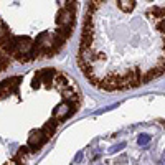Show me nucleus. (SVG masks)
<instances>
[{"instance_id":"obj_10","label":"nucleus","mask_w":165,"mask_h":165,"mask_svg":"<svg viewBox=\"0 0 165 165\" xmlns=\"http://www.w3.org/2000/svg\"><path fill=\"white\" fill-rule=\"evenodd\" d=\"M7 36H8V30H7V27L4 25V22L0 20V40L7 38Z\"/></svg>"},{"instance_id":"obj_2","label":"nucleus","mask_w":165,"mask_h":165,"mask_svg":"<svg viewBox=\"0 0 165 165\" xmlns=\"http://www.w3.org/2000/svg\"><path fill=\"white\" fill-rule=\"evenodd\" d=\"M73 18H74V10H69V8H65L58 13L56 22L61 25V28H71V23H73Z\"/></svg>"},{"instance_id":"obj_12","label":"nucleus","mask_w":165,"mask_h":165,"mask_svg":"<svg viewBox=\"0 0 165 165\" xmlns=\"http://www.w3.org/2000/svg\"><path fill=\"white\" fill-rule=\"evenodd\" d=\"M74 160H76V162H81V160H82V152H81V150H79V152H78V154H76V157H74Z\"/></svg>"},{"instance_id":"obj_3","label":"nucleus","mask_w":165,"mask_h":165,"mask_svg":"<svg viewBox=\"0 0 165 165\" xmlns=\"http://www.w3.org/2000/svg\"><path fill=\"white\" fill-rule=\"evenodd\" d=\"M18 81H20V76H15V78L5 79L4 82H0V94L2 96H8L10 93H15L18 88Z\"/></svg>"},{"instance_id":"obj_9","label":"nucleus","mask_w":165,"mask_h":165,"mask_svg":"<svg viewBox=\"0 0 165 165\" xmlns=\"http://www.w3.org/2000/svg\"><path fill=\"white\" fill-rule=\"evenodd\" d=\"M137 142H139V145H147V144L150 142V136H149V134H142V136H139Z\"/></svg>"},{"instance_id":"obj_1","label":"nucleus","mask_w":165,"mask_h":165,"mask_svg":"<svg viewBox=\"0 0 165 165\" xmlns=\"http://www.w3.org/2000/svg\"><path fill=\"white\" fill-rule=\"evenodd\" d=\"M55 74H56V73H55V69H41V71H40L35 78H33L32 86L33 88H40V84H41V82H45L46 86H50L51 82H53V76Z\"/></svg>"},{"instance_id":"obj_6","label":"nucleus","mask_w":165,"mask_h":165,"mask_svg":"<svg viewBox=\"0 0 165 165\" xmlns=\"http://www.w3.org/2000/svg\"><path fill=\"white\" fill-rule=\"evenodd\" d=\"M56 124L58 122L55 121V119H51L50 122H46V124H45L43 126V129H41V132H43V136H45V139H50L51 136H53V132H55V129H56Z\"/></svg>"},{"instance_id":"obj_13","label":"nucleus","mask_w":165,"mask_h":165,"mask_svg":"<svg viewBox=\"0 0 165 165\" xmlns=\"http://www.w3.org/2000/svg\"><path fill=\"white\" fill-rule=\"evenodd\" d=\"M164 53H165V40H164Z\"/></svg>"},{"instance_id":"obj_5","label":"nucleus","mask_w":165,"mask_h":165,"mask_svg":"<svg viewBox=\"0 0 165 165\" xmlns=\"http://www.w3.org/2000/svg\"><path fill=\"white\" fill-rule=\"evenodd\" d=\"M46 142V139H45L43 132L41 130H36V132H32V136L28 137V147L32 149L33 152H36L43 144Z\"/></svg>"},{"instance_id":"obj_11","label":"nucleus","mask_w":165,"mask_h":165,"mask_svg":"<svg viewBox=\"0 0 165 165\" xmlns=\"http://www.w3.org/2000/svg\"><path fill=\"white\" fill-rule=\"evenodd\" d=\"M157 28H158V32H162V33H165V18H162L160 22L157 23Z\"/></svg>"},{"instance_id":"obj_8","label":"nucleus","mask_w":165,"mask_h":165,"mask_svg":"<svg viewBox=\"0 0 165 165\" xmlns=\"http://www.w3.org/2000/svg\"><path fill=\"white\" fill-rule=\"evenodd\" d=\"M124 147H126V142H119V144H116V145H112V147L109 149V154H116V152H121Z\"/></svg>"},{"instance_id":"obj_4","label":"nucleus","mask_w":165,"mask_h":165,"mask_svg":"<svg viewBox=\"0 0 165 165\" xmlns=\"http://www.w3.org/2000/svg\"><path fill=\"white\" fill-rule=\"evenodd\" d=\"M71 112H73V106L69 104V102H61V104L56 106V109L53 111V119L56 122L63 121V119H66Z\"/></svg>"},{"instance_id":"obj_7","label":"nucleus","mask_w":165,"mask_h":165,"mask_svg":"<svg viewBox=\"0 0 165 165\" xmlns=\"http://www.w3.org/2000/svg\"><path fill=\"white\" fill-rule=\"evenodd\" d=\"M117 7L121 8L122 12L129 13V12H132L134 8H136V2H134V0H119V2H117Z\"/></svg>"}]
</instances>
